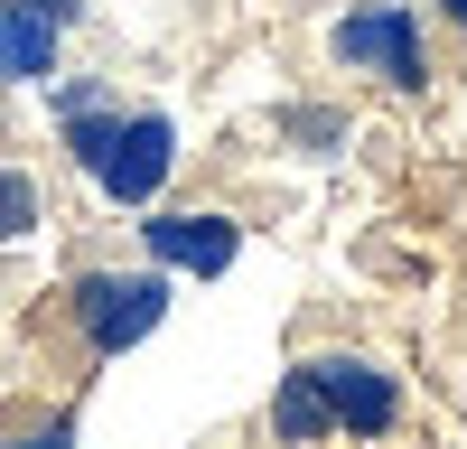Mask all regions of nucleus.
<instances>
[{
    "label": "nucleus",
    "mask_w": 467,
    "mask_h": 449,
    "mask_svg": "<svg viewBox=\"0 0 467 449\" xmlns=\"http://www.w3.org/2000/svg\"><path fill=\"white\" fill-rule=\"evenodd\" d=\"M47 235V178L28 160H0V253L10 244H37Z\"/></svg>",
    "instance_id": "9"
},
{
    "label": "nucleus",
    "mask_w": 467,
    "mask_h": 449,
    "mask_svg": "<svg viewBox=\"0 0 467 449\" xmlns=\"http://www.w3.org/2000/svg\"><path fill=\"white\" fill-rule=\"evenodd\" d=\"M28 10H47V19H66V28H85V0H28Z\"/></svg>",
    "instance_id": "13"
},
{
    "label": "nucleus",
    "mask_w": 467,
    "mask_h": 449,
    "mask_svg": "<svg viewBox=\"0 0 467 449\" xmlns=\"http://www.w3.org/2000/svg\"><path fill=\"white\" fill-rule=\"evenodd\" d=\"M169 309H178V281L160 262H85L66 281V328H75V356L85 365H112V356L150 347L169 328Z\"/></svg>",
    "instance_id": "2"
},
{
    "label": "nucleus",
    "mask_w": 467,
    "mask_h": 449,
    "mask_svg": "<svg viewBox=\"0 0 467 449\" xmlns=\"http://www.w3.org/2000/svg\"><path fill=\"white\" fill-rule=\"evenodd\" d=\"M420 10H431V28H449L458 47H467V0H420Z\"/></svg>",
    "instance_id": "12"
},
{
    "label": "nucleus",
    "mask_w": 467,
    "mask_h": 449,
    "mask_svg": "<svg viewBox=\"0 0 467 449\" xmlns=\"http://www.w3.org/2000/svg\"><path fill=\"white\" fill-rule=\"evenodd\" d=\"M0 449H75V402H57V412H28V422H10V431H0Z\"/></svg>",
    "instance_id": "11"
},
{
    "label": "nucleus",
    "mask_w": 467,
    "mask_h": 449,
    "mask_svg": "<svg viewBox=\"0 0 467 449\" xmlns=\"http://www.w3.org/2000/svg\"><path fill=\"white\" fill-rule=\"evenodd\" d=\"M66 19L28 10V0H0V94H47L66 75Z\"/></svg>",
    "instance_id": "7"
},
{
    "label": "nucleus",
    "mask_w": 467,
    "mask_h": 449,
    "mask_svg": "<svg viewBox=\"0 0 467 449\" xmlns=\"http://www.w3.org/2000/svg\"><path fill=\"white\" fill-rule=\"evenodd\" d=\"M47 131H57V150H66V169L85 178L103 150H112V131H122V85L94 75V66L57 75V85H47Z\"/></svg>",
    "instance_id": "6"
},
{
    "label": "nucleus",
    "mask_w": 467,
    "mask_h": 449,
    "mask_svg": "<svg viewBox=\"0 0 467 449\" xmlns=\"http://www.w3.org/2000/svg\"><path fill=\"white\" fill-rule=\"evenodd\" d=\"M262 431H271V449H327V440H337V422H327V393H318V374H308L299 356H290L281 374H271Z\"/></svg>",
    "instance_id": "8"
},
{
    "label": "nucleus",
    "mask_w": 467,
    "mask_h": 449,
    "mask_svg": "<svg viewBox=\"0 0 467 449\" xmlns=\"http://www.w3.org/2000/svg\"><path fill=\"white\" fill-rule=\"evenodd\" d=\"M299 365L318 374V393H327V422H337V440H365V449L402 440V422H411V384H402V374L383 365L374 347H308Z\"/></svg>",
    "instance_id": "4"
},
{
    "label": "nucleus",
    "mask_w": 467,
    "mask_h": 449,
    "mask_svg": "<svg viewBox=\"0 0 467 449\" xmlns=\"http://www.w3.org/2000/svg\"><path fill=\"white\" fill-rule=\"evenodd\" d=\"M244 235H253V224L234 206H178V197L140 206V224H131L140 262H160L169 281H224L234 262H244Z\"/></svg>",
    "instance_id": "5"
},
{
    "label": "nucleus",
    "mask_w": 467,
    "mask_h": 449,
    "mask_svg": "<svg viewBox=\"0 0 467 449\" xmlns=\"http://www.w3.org/2000/svg\"><path fill=\"white\" fill-rule=\"evenodd\" d=\"M281 131H290V141H308V160H337L346 112H327V103H290V112H281Z\"/></svg>",
    "instance_id": "10"
},
{
    "label": "nucleus",
    "mask_w": 467,
    "mask_h": 449,
    "mask_svg": "<svg viewBox=\"0 0 467 449\" xmlns=\"http://www.w3.org/2000/svg\"><path fill=\"white\" fill-rule=\"evenodd\" d=\"M187 169V131H178V112L169 103H122V131H112V150L85 169V187L112 206V215H140V206H160L169 187Z\"/></svg>",
    "instance_id": "3"
},
{
    "label": "nucleus",
    "mask_w": 467,
    "mask_h": 449,
    "mask_svg": "<svg viewBox=\"0 0 467 449\" xmlns=\"http://www.w3.org/2000/svg\"><path fill=\"white\" fill-rule=\"evenodd\" d=\"M318 47L337 75H356V85L393 94V103H420L440 85V47H431V10L420 0H346V10H327Z\"/></svg>",
    "instance_id": "1"
}]
</instances>
